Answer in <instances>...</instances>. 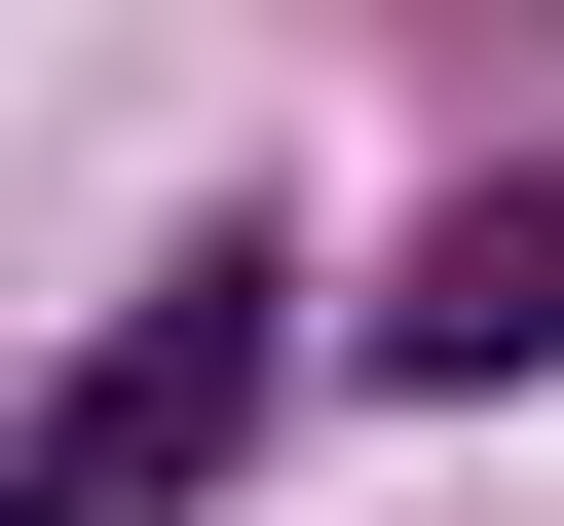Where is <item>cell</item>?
Returning <instances> with one entry per match:
<instances>
[{"instance_id": "cell-1", "label": "cell", "mask_w": 564, "mask_h": 526, "mask_svg": "<svg viewBox=\"0 0 564 526\" xmlns=\"http://www.w3.org/2000/svg\"><path fill=\"white\" fill-rule=\"evenodd\" d=\"M39 451H76V526H151V489H226V451H263V263H188V302H113V376H76Z\"/></svg>"}, {"instance_id": "cell-2", "label": "cell", "mask_w": 564, "mask_h": 526, "mask_svg": "<svg viewBox=\"0 0 564 526\" xmlns=\"http://www.w3.org/2000/svg\"><path fill=\"white\" fill-rule=\"evenodd\" d=\"M377 376H452V414H489V376H564V188H452V226H414Z\"/></svg>"}, {"instance_id": "cell-3", "label": "cell", "mask_w": 564, "mask_h": 526, "mask_svg": "<svg viewBox=\"0 0 564 526\" xmlns=\"http://www.w3.org/2000/svg\"><path fill=\"white\" fill-rule=\"evenodd\" d=\"M0 526H76V451H0Z\"/></svg>"}]
</instances>
